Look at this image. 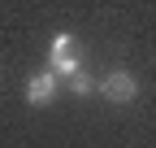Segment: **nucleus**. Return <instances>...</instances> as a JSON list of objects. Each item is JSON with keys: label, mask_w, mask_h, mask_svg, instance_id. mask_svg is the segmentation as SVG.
Masks as SVG:
<instances>
[{"label": "nucleus", "mask_w": 156, "mask_h": 148, "mask_svg": "<svg viewBox=\"0 0 156 148\" xmlns=\"http://www.w3.org/2000/svg\"><path fill=\"white\" fill-rule=\"evenodd\" d=\"M56 91H61V83H56V74L52 70H39V74H30L26 79V105H52L56 100Z\"/></svg>", "instance_id": "3"}, {"label": "nucleus", "mask_w": 156, "mask_h": 148, "mask_svg": "<svg viewBox=\"0 0 156 148\" xmlns=\"http://www.w3.org/2000/svg\"><path fill=\"white\" fill-rule=\"evenodd\" d=\"M95 87H100V83H91L83 70H78V74H69V91H74V96H91Z\"/></svg>", "instance_id": "4"}, {"label": "nucleus", "mask_w": 156, "mask_h": 148, "mask_svg": "<svg viewBox=\"0 0 156 148\" xmlns=\"http://www.w3.org/2000/svg\"><path fill=\"white\" fill-rule=\"evenodd\" d=\"M100 91L113 100V105H130L134 96H139V79H134L130 70H108L100 79Z\"/></svg>", "instance_id": "2"}, {"label": "nucleus", "mask_w": 156, "mask_h": 148, "mask_svg": "<svg viewBox=\"0 0 156 148\" xmlns=\"http://www.w3.org/2000/svg\"><path fill=\"white\" fill-rule=\"evenodd\" d=\"M74 35L69 31H56L52 35V52H48V70L61 79V74H78V52H74Z\"/></svg>", "instance_id": "1"}]
</instances>
